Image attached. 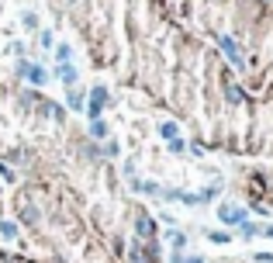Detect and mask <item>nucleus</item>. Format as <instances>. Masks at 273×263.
I'll return each mask as SVG.
<instances>
[{
	"label": "nucleus",
	"instance_id": "f257e3e1",
	"mask_svg": "<svg viewBox=\"0 0 273 263\" xmlns=\"http://www.w3.org/2000/svg\"><path fill=\"white\" fill-rule=\"evenodd\" d=\"M104 97H107V94H104V87H97V90H93V104H90V118H93V122H97V115H100Z\"/></svg>",
	"mask_w": 273,
	"mask_h": 263
},
{
	"label": "nucleus",
	"instance_id": "f03ea898",
	"mask_svg": "<svg viewBox=\"0 0 273 263\" xmlns=\"http://www.w3.org/2000/svg\"><path fill=\"white\" fill-rule=\"evenodd\" d=\"M221 222H228V225H232V222H242V211L232 208V204H225V208H221Z\"/></svg>",
	"mask_w": 273,
	"mask_h": 263
},
{
	"label": "nucleus",
	"instance_id": "7ed1b4c3",
	"mask_svg": "<svg viewBox=\"0 0 273 263\" xmlns=\"http://www.w3.org/2000/svg\"><path fill=\"white\" fill-rule=\"evenodd\" d=\"M138 236H145V239H149V236H152V232H156V225H152V218H145V215H138Z\"/></svg>",
	"mask_w": 273,
	"mask_h": 263
},
{
	"label": "nucleus",
	"instance_id": "20e7f679",
	"mask_svg": "<svg viewBox=\"0 0 273 263\" xmlns=\"http://www.w3.org/2000/svg\"><path fill=\"white\" fill-rule=\"evenodd\" d=\"M59 76H63L66 83H73V80H76V73H73V66H63V69H59Z\"/></svg>",
	"mask_w": 273,
	"mask_h": 263
},
{
	"label": "nucleus",
	"instance_id": "39448f33",
	"mask_svg": "<svg viewBox=\"0 0 273 263\" xmlns=\"http://www.w3.org/2000/svg\"><path fill=\"white\" fill-rule=\"evenodd\" d=\"M69 104H73V108H76V111H80V108H83V97H80V94H76V90H69Z\"/></svg>",
	"mask_w": 273,
	"mask_h": 263
},
{
	"label": "nucleus",
	"instance_id": "423d86ee",
	"mask_svg": "<svg viewBox=\"0 0 273 263\" xmlns=\"http://www.w3.org/2000/svg\"><path fill=\"white\" fill-rule=\"evenodd\" d=\"M0 232H3V236H7V239H10V236H14V232H17V229H14V225H10V222H0Z\"/></svg>",
	"mask_w": 273,
	"mask_h": 263
},
{
	"label": "nucleus",
	"instance_id": "0eeeda50",
	"mask_svg": "<svg viewBox=\"0 0 273 263\" xmlns=\"http://www.w3.org/2000/svg\"><path fill=\"white\" fill-rule=\"evenodd\" d=\"M267 232H273V229H267Z\"/></svg>",
	"mask_w": 273,
	"mask_h": 263
}]
</instances>
